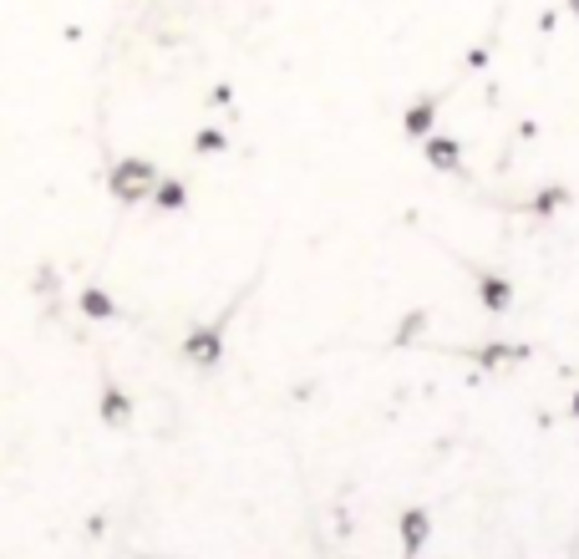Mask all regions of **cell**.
Returning a JSON list of instances; mask_svg holds the SVG:
<instances>
[{
  "mask_svg": "<svg viewBox=\"0 0 579 559\" xmlns=\"http://www.w3.org/2000/svg\"><path fill=\"white\" fill-rule=\"evenodd\" d=\"M102 422H112V428H117V422H128V397L112 391V387L102 391Z\"/></svg>",
  "mask_w": 579,
  "mask_h": 559,
  "instance_id": "obj_3",
  "label": "cell"
},
{
  "mask_svg": "<svg viewBox=\"0 0 579 559\" xmlns=\"http://www.w3.org/2000/svg\"><path fill=\"white\" fill-rule=\"evenodd\" d=\"M77 305L92 315V321H112V315H117V305H112V300H107L97 285H87V290H82V295H77Z\"/></svg>",
  "mask_w": 579,
  "mask_h": 559,
  "instance_id": "obj_2",
  "label": "cell"
},
{
  "mask_svg": "<svg viewBox=\"0 0 579 559\" xmlns=\"http://www.w3.org/2000/svg\"><path fill=\"white\" fill-rule=\"evenodd\" d=\"M153 194H158V204H163V208H179L183 204V188H179V183H158Z\"/></svg>",
  "mask_w": 579,
  "mask_h": 559,
  "instance_id": "obj_4",
  "label": "cell"
},
{
  "mask_svg": "<svg viewBox=\"0 0 579 559\" xmlns=\"http://www.w3.org/2000/svg\"><path fill=\"white\" fill-rule=\"evenodd\" d=\"M107 183H112V194L122 198V204H138V198H148L158 188V173H153V163H148V158H122Z\"/></svg>",
  "mask_w": 579,
  "mask_h": 559,
  "instance_id": "obj_1",
  "label": "cell"
}]
</instances>
